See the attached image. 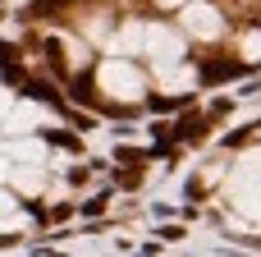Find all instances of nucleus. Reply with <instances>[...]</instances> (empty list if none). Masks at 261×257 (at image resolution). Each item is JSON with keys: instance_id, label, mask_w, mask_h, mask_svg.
Segmentation results:
<instances>
[{"instance_id": "f03ea898", "label": "nucleus", "mask_w": 261, "mask_h": 257, "mask_svg": "<svg viewBox=\"0 0 261 257\" xmlns=\"http://www.w3.org/2000/svg\"><path fill=\"white\" fill-rule=\"evenodd\" d=\"M179 28L188 41H220L225 37V9L216 0H193L179 9Z\"/></svg>"}, {"instance_id": "f257e3e1", "label": "nucleus", "mask_w": 261, "mask_h": 257, "mask_svg": "<svg viewBox=\"0 0 261 257\" xmlns=\"http://www.w3.org/2000/svg\"><path fill=\"white\" fill-rule=\"evenodd\" d=\"M96 87H101L96 97H115V115H124V110L147 101V69H138L133 60L115 55V60H106L96 69Z\"/></svg>"}, {"instance_id": "7ed1b4c3", "label": "nucleus", "mask_w": 261, "mask_h": 257, "mask_svg": "<svg viewBox=\"0 0 261 257\" xmlns=\"http://www.w3.org/2000/svg\"><path fill=\"white\" fill-rule=\"evenodd\" d=\"M156 9H184V5H193V0H151Z\"/></svg>"}]
</instances>
